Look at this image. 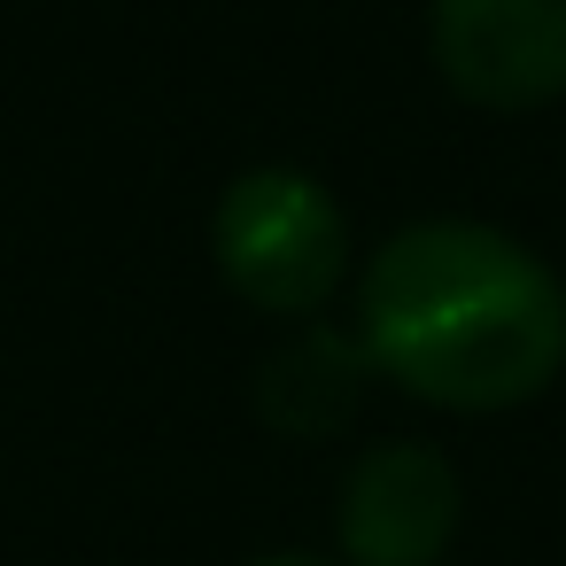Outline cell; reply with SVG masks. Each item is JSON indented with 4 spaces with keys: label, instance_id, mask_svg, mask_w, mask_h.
<instances>
[{
    "label": "cell",
    "instance_id": "obj_1",
    "mask_svg": "<svg viewBox=\"0 0 566 566\" xmlns=\"http://www.w3.org/2000/svg\"><path fill=\"white\" fill-rule=\"evenodd\" d=\"M357 342L380 380L434 411H512L566 373V287L481 218H419L373 249Z\"/></svg>",
    "mask_w": 566,
    "mask_h": 566
},
{
    "label": "cell",
    "instance_id": "obj_2",
    "mask_svg": "<svg viewBox=\"0 0 566 566\" xmlns=\"http://www.w3.org/2000/svg\"><path fill=\"white\" fill-rule=\"evenodd\" d=\"M210 256L241 303H256L272 318H311L318 303H334V287L349 272V218L311 171L256 164L218 195Z\"/></svg>",
    "mask_w": 566,
    "mask_h": 566
},
{
    "label": "cell",
    "instance_id": "obj_6",
    "mask_svg": "<svg viewBox=\"0 0 566 566\" xmlns=\"http://www.w3.org/2000/svg\"><path fill=\"white\" fill-rule=\"evenodd\" d=\"M249 566H318V558H287V551H280V558H249Z\"/></svg>",
    "mask_w": 566,
    "mask_h": 566
},
{
    "label": "cell",
    "instance_id": "obj_4",
    "mask_svg": "<svg viewBox=\"0 0 566 566\" xmlns=\"http://www.w3.org/2000/svg\"><path fill=\"white\" fill-rule=\"evenodd\" d=\"M458 512V465L434 442H373L342 481L334 535L349 566H442Z\"/></svg>",
    "mask_w": 566,
    "mask_h": 566
},
{
    "label": "cell",
    "instance_id": "obj_3",
    "mask_svg": "<svg viewBox=\"0 0 566 566\" xmlns=\"http://www.w3.org/2000/svg\"><path fill=\"white\" fill-rule=\"evenodd\" d=\"M427 55L465 109H551L566 102V0H434Z\"/></svg>",
    "mask_w": 566,
    "mask_h": 566
},
{
    "label": "cell",
    "instance_id": "obj_5",
    "mask_svg": "<svg viewBox=\"0 0 566 566\" xmlns=\"http://www.w3.org/2000/svg\"><path fill=\"white\" fill-rule=\"evenodd\" d=\"M365 380H373L365 342H357V334H334V326H311V334H295L287 349L264 357V373H256V411H264L280 434H303V442H311V434H334V427L357 419Z\"/></svg>",
    "mask_w": 566,
    "mask_h": 566
}]
</instances>
